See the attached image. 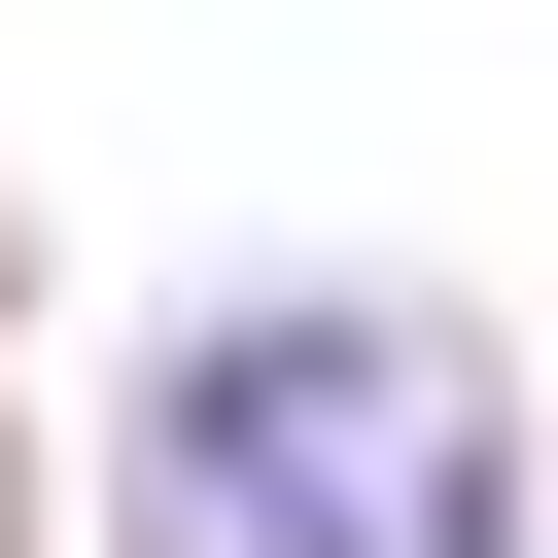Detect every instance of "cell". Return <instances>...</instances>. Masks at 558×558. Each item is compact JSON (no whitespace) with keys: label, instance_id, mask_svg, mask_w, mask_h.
<instances>
[{"label":"cell","instance_id":"cell-1","mask_svg":"<svg viewBox=\"0 0 558 558\" xmlns=\"http://www.w3.org/2000/svg\"><path fill=\"white\" fill-rule=\"evenodd\" d=\"M105 558H558V349L418 244H244L105 349Z\"/></svg>","mask_w":558,"mask_h":558},{"label":"cell","instance_id":"cell-2","mask_svg":"<svg viewBox=\"0 0 558 558\" xmlns=\"http://www.w3.org/2000/svg\"><path fill=\"white\" fill-rule=\"evenodd\" d=\"M0 558H105V453L35 418V349H0Z\"/></svg>","mask_w":558,"mask_h":558},{"label":"cell","instance_id":"cell-3","mask_svg":"<svg viewBox=\"0 0 558 558\" xmlns=\"http://www.w3.org/2000/svg\"><path fill=\"white\" fill-rule=\"evenodd\" d=\"M35 314H70V209H35V140H0V349H35Z\"/></svg>","mask_w":558,"mask_h":558}]
</instances>
